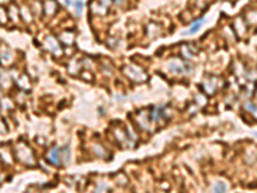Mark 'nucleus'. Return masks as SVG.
<instances>
[{"label":"nucleus","mask_w":257,"mask_h":193,"mask_svg":"<svg viewBox=\"0 0 257 193\" xmlns=\"http://www.w3.org/2000/svg\"><path fill=\"white\" fill-rule=\"evenodd\" d=\"M202 25H203V19H202V21H198V22H195V23L193 25V27L190 29V30H188L187 32H185V34H190V35L195 34V32L201 29V26H202Z\"/></svg>","instance_id":"nucleus-1"},{"label":"nucleus","mask_w":257,"mask_h":193,"mask_svg":"<svg viewBox=\"0 0 257 193\" xmlns=\"http://www.w3.org/2000/svg\"><path fill=\"white\" fill-rule=\"evenodd\" d=\"M225 189H226V187L224 185V184H221V183H217V184L215 185V191H216V192H218V191L225 192Z\"/></svg>","instance_id":"nucleus-2"},{"label":"nucleus","mask_w":257,"mask_h":193,"mask_svg":"<svg viewBox=\"0 0 257 193\" xmlns=\"http://www.w3.org/2000/svg\"><path fill=\"white\" fill-rule=\"evenodd\" d=\"M114 2H116L117 4H122V3L125 2V0H114Z\"/></svg>","instance_id":"nucleus-3"}]
</instances>
